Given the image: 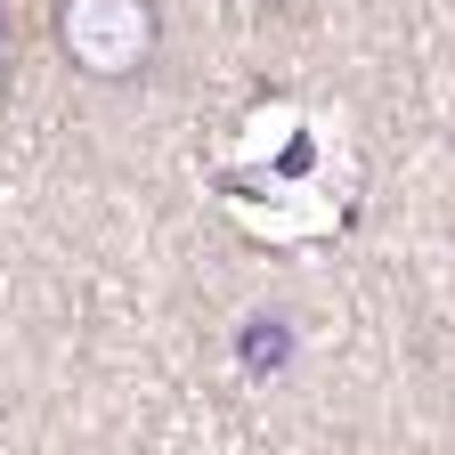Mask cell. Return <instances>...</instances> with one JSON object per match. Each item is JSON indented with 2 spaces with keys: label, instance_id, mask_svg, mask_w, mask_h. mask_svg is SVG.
Returning <instances> with one entry per match:
<instances>
[{
  "label": "cell",
  "instance_id": "obj_1",
  "mask_svg": "<svg viewBox=\"0 0 455 455\" xmlns=\"http://www.w3.org/2000/svg\"><path fill=\"white\" fill-rule=\"evenodd\" d=\"M49 33H57V57H66L82 82L123 90V82H139L155 66L163 9H155V0H57Z\"/></svg>",
  "mask_w": 455,
  "mask_h": 455
},
{
  "label": "cell",
  "instance_id": "obj_2",
  "mask_svg": "<svg viewBox=\"0 0 455 455\" xmlns=\"http://www.w3.org/2000/svg\"><path fill=\"white\" fill-rule=\"evenodd\" d=\"M293 358H301L293 309H244V317H236V366H244L252 382H276Z\"/></svg>",
  "mask_w": 455,
  "mask_h": 455
}]
</instances>
